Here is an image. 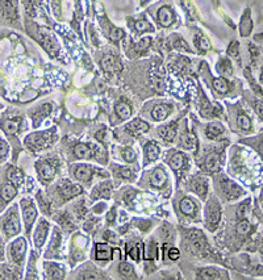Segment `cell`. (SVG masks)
I'll return each mask as SVG.
<instances>
[{"instance_id":"6da1fadb","label":"cell","mask_w":263,"mask_h":280,"mask_svg":"<svg viewBox=\"0 0 263 280\" xmlns=\"http://www.w3.org/2000/svg\"><path fill=\"white\" fill-rule=\"evenodd\" d=\"M215 184L217 185V191L225 201H236L246 195L244 188L240 187L235 180H231L225 174H220L215 179Z\"/></svg>"},{"instance_id":"7a4b0ae2","label":"cell","mask_w":263,"mask_h":280,"mask_svg":"<svg viewBox=\"0 0 263 280\" xmlns=\"http://www.w3.org/2000/svg\"><path fill=\"white\" fill-rule=\"evenodd\" d=\"M222 217V208L220 201L217 200L216 196H211L206 204V209H204V224L206 228L210 232H216L221 223Z\"/></svg>"},{"instance_id":"3957f363","label":"cell","mask_w":263,"mask_h":280,"mask_svg":"<svg viewBox=\"0 0 263 280\" xmlns=\"http://www.w3.org/2000/svg\"><path fill=\"white\" fill-rule=\"evenodd\" d=\"M0 228H2V232L4 233L6 238H12L19 234L21 230V224H20L19 213H17V205H13L2 216Z\"/></svg>"},{"instance_id":"277c9868","label":"cell","mask_w":263,"mask_h":280,"mask_svg":"<svg viewBox=\"0 0 263 280\" xmlns=\"http://www.w3.org/2000/svg\"><path fill=\"white\" fill-rule=\"evenodd\" d=\"M26 250H28V243L26 239L20 237V238L15 239L10 245L8 253H10V258L13 264L16 266H22L26 257Z\"/></svg>"},{"instance_id":"5b68a950","label":"cell","mask_w":263,"mask_h":280,"mask_svg":"<svg viewBox=\"0 0 263 280\" xmlns=\"http://www.w3.org/2000/svg\"><path fill=\"white\" fill-rule=\"evenodd\" d=\"M104 171H100L99 169L94 167V166L84 165V163H80V165H75L73 167V175L74 178L78 181L83 183V184H90L94 179V176L96 174H102Z\"/></svg>"},{"instance_id":"8992f818","label":"cell","mask_w":263,"mask_h":280,"mask_svg":"<svg viewBox=\"0 0 263 280\" xmlns=\"http://www.w3.org/2000/svg\"><path fill=\"white\" fill-rule=\"evenodd\" d=\"M20 205H21L22 220H24V225H25L26 232H31L33 224H35V221L37 220V216H38L37 208H36L32 199H22Z\"/></svg>"},{"instance_id":"52a82bcc","label":"cell","mask_w":263,"mask_h":280,"mask_svg":"<svg viewBox=\"0 0 263 280\" xmlns=\"http://www.w3.org/2000/svg\"><path fill=\"white\" fill-rule=\"evenodd\" d=\"M49 233H50V223L45 219L38 221L35 233H33V243H35L36 248H41L46 243Z\"/></svg>"},{"instance_id":"ba28073f","label":"cell","mask_w":263,"mask_h":280,"mask_svg":"<svg viewBox=\"0 0 263 280\" xmlns=\"http://www.w3.org/2000/svg\"><path fill=\"white\" fill-rule=\"evenodd\" d=\"M36 170L44 183H50L57 175V165L51 161H41L36 163Z\"/></svg>"},{"instance_id":"9c48e42d","label":"cell","mask_w":263,"mask_h":280,"mask_svg":"<svg viewBox=\"0 0 263 280\" xmlns=\"http://www.w3.org/2000/svg\"><path fill=\"white\" fill-rule=\"evenodd\" d=\"M190 191H192L193 194H196L201 200L206 201L207 196H208V190H210V184H208V180L207 178L201 175L193 176L191 179L190 184H188Z\"/></svg>"},{"instance_id":"30bf717a","label":"cell","mask_w":263,"mask_h":280,"mask_svg":"<svg viewBox=\"0 0 263 280\" xmlns=\"http://www.w3.org/2000/svg\"><path fill=\"white\" fill-rule=\"evenodd\" d=\"M197 277L207 280L229 279V272L220 267H204L197 270Z\"/></svg>"},{"instance_id":"8fae6325","label":"cell","mask_w":263,"mask_h":280,"mask_svg":"<svg viewBox=\"0 0 263 280\" xmlns=\"http://www.w3.org/2000/svg\"><path fill=\"white\" fill-rule=\"evenodd\" d=\"M44 271L45 277H48V279H64L66 276L65 267L57 262H45Z\"/></svg>"},{"instance_id":"7c38bea8","label":"cell","mask_w":263,"mask_h":280,"mask_svg":"<svg viewBox=\"0 0 263 280\" xmlns=\"http://www.w3.org/2000/svg\"><path fill=\"white\" fill-rule=\"evenodd\" d=\"M167 172H166L163 166L156 167L154 171L152 172V175H150V185H152L153 188H157V190H161V188L165 187V185L167 184Z\"/></svg>"},{"instance_id":"4fadbf2b","label":"cell","mask_w":263,"mask_h":280,"mask_svg":"<svg viewBox=\"0 0 263 280\" xmlns=\"http://www.w3.org/2000/svg\"><path fill=\"white\" fill-rule=\"evenodd\" d=\"M179 209L184 216L192 217V219H196L199 216V205L196 201H193L192 198H188V196L182 198L179 203Z\"/></svg>"},{"instance_id":"5bb4252c","label":"cell","mask_w":263,"mask_h":280,"mask_svg":"<svg viewBox=\"0 0 263 280\" xmlns=\"http://www.w3.org/2000/svg\"><path fill=\"white\" fill-rule=\"evenodd\" d=\"M25 143H28L29 149L33 150V151L42 150L46 147V145H49V136L48 133L32 134V136H29L28 141H25Z\"/></svg>"},{"instance_id":"9a60e30c","label":"cell","mask_w":263,"mask_h":280,"mask_svg":"<svg viewBox=\"0 0 263 280\" xmlns=\"http://www.w3.org/2000/svg\"><path fill=\"white\" fill-rule=\"evenodd\" d=\"M0 11L6 19H17V0H0Z\"/></svg>"},{"instance_id":"2e32d148","label":"cell","mask_w":263,"mask_h":280,"mask_svg":"<svg viewBox=\"0 0 263 280\" xmlns=\"http://www.w3.org/2000/svg\"><path fill=\"white\" fill-rule=\"evenodd\" d=\"M95 259L98 262H109L113 259V248L108 243H96L95 245Z\"/></svg>"},{"instance_id":"e0dca14e","label":"cell","mask_w":263,"mask_h":280,"mask_svg":"<svg viewBox=\"0 0 263 280\" xmlns=\"http://www.w3.org/2000/svg\"><path fill=\"white\" fill-rule=\"evenodd\" d=\"M74 155L78 160H91L96 155V150L95 147L89 145V143H78L74 147Z\"/></svg>"},{"instance_id":"ac0fdd59","label":"cell","mask_w":263,"mask_h":280,"mask_svg":"<svg viewBox=\"0 0 263 280\" xmlns=\"http://www.w3.org/2000/svg\"><path fill=\"white\" fill-rule=\"evenodd\" d=\"M168 165L171 166V169L174 171H182L184 169V166L187 165V157L184 155L183 153L177 151V153L171 154V157L168 158Z\"/></svg>"},{"instance_id":"d6986e66","label":"cell","mask_w":263,"mask_h":280,"mask_svg":"<svg viewBox=\"0 0 263 280\" xmlns=\"http://www.w3.org/2000/svg\"><path fill=\"white\" fill-rule=\"evenodd\" d=\"M112 194V183L111 181H105V183H102V184L96 185L95 190L92 191L91 198L94 200H98L99 198H105L108 199Z\"/></svg>"},{"instance_id":"ffe728a7","label":"cell","mask_w":263,"mask_h":280,"mask_svg":"<svg viewBox=\"0 0 263 280\" xmlns=\"http://www.w3.org/2000/svg\"><path fill=\"white\" fill-rule=\"evenodd\" d=\"M161 154V149H159L158 143L154 141H150L145 145V165L156 161Z\"/></svg>"},{"instance_id":"44dd1931","label":"cell","mask_w":263,"mask_h":280,"mask_svg":"<svg viewBox=\"0 0 263 280\" xmlns=\"http://www.w3.org/2000/svg\"><path fill=\"white\" fill-rule=\"evenodd\" d=\"M220 166H221V157L219 154L212 153L206 158L203 167L207 172H216L220 170Z\"/></svg>"},{"instance_id":"7402d4cb","label":"cell","mask_w":263,"mask_h":280,"mask_svg":"<svg viewBox=\"0 0 263 280\" xmlns=\"http://www.w3.org/2000/svg\"><path fill=\"white\" fill-rule=\"evenodd\" d=\"M158 21L163 28H168L174 22V12L170 7H162L159 10Z\"/></svg>"},{"instance_id":"603a6c76","label":"cell","mask_w":263,"mask_h":280,"mask_svg":"<svg viewBox=\"0 0 263 280\" xmlns=\"http://www.w3.org/2000/svg\"><path fill=\"white\" fill-rule=\"evenodd\" d=\"M251 30H253V21H251L250 10H246L242 16L241 22H240V35L242 37H247V36H250Z\"/></svg>"},{"instance_id":"cb8c5ba5","label":"cell","mask_w":263,"mask_h":280,"mask_svg":"<svg viewBox=\"0 0 263 280\" xmlns=\"http://www.w3.org/2000/svg\"><path fill=\"white\" fill-rule=\"evenodd\" d=\"M102 67L107 74H114L121 69L120 64L113 55H105L102 60Z\"/></svg>"},{"instance_id":"d4e9b609","label":"cell","mask_w":263,"mask_h":280,"mask_svg":"<svg viewBox=\"0 0 263 280\" xmlns=\"http://www.w3.org/2000/svg\"><path fill=\"white\" fill-rule=\"evenodd\" d=\"M224 133H225V128L220 122H211L206 128V136L210 140H216V138L220 137Z\"/></svg>"},{"instance_id":"484cf974","label":"cell","mask_w":263,"mask_h":280,"mask_svg":"<svg viewBox=\"0 0 263 280\" xmlns=\"http://www.w3.org/2000/svg\"><path fill=\"white\" fill-rule=\"evenodd\" d=\"M60 245H61V234L58 233V230H54V236L51 239V243L49 245V248L46 250V254L45 257L46 258H55L58 257V252H60Z\"/></svg>"},{"instance_id":"4316f807","label":"cell","mask_w":263,"mask_h":280,"mask_svg":"<svg viewBox=\"0 0 263 280\" xmlns=\"http://www.w3.org/2000/svg\"><path fill=\"white\" fill-rule=\"evenodd\" d=\"M253 230H254L253 224L247 220V219H244V217H242L241 220L238 221L237 224H236V233H237L240 237L250 236Z\"/></svg>"},{"instance_id":"83f0119b","label":"cell","mask_w":263,"mask_h":280,"mask_svg":"<svg viewBox=\"0 0 263 280\" xmlns=\"http://www.w3.org/2000/svg\"><path fill=\"white\" fill-rule=\"evenodd\" d=\"M118 272L123 279H136V270L130 263L128 262H120L118 266Z\"/></svg>"},{"instance_id":"f1b7e54d","label":"cell","mask_w":263,"mask_h":280,"mask_svg":"<svg viewBox=\"0 0 263 280\" xmlns=\"http://www.w3.org/2000/svg\"><path fill=\"white\" fill-rule=\"evenodd\" d=\"M60 194L64 195V199L67 200V199L73 198L75 195L82 194V188L78 187V185L71 184V183H64L60 187Z\"/></svg>"},{"instance_id":"f546056e","label":"cell","mask_w":263,"mask_h":280,"mask_svg":"<svg viewBox=\"0 0 263 280\" xmlns=\"http://www.w3.org/2000/svg\"><path fill=\"white\" fill-rule=\"evenodd\" d=\"M16 195H17L16 185H13L12 183H11V184L3 185L2 190H0V198H2V200L4 201H11L12 199L16 198Z\"/></svg>"},{"instance_id":"4dcf8cb0","label":"cell","mask_w":263,"mask_h":280,"mask_svg":"<svg viewBox=\"0 0 263 280\" xmlns=\"http://www.w3.org/2000/svg\"><path fill=\"white\" fill-rule=\"evenodd\" d=\"M116 115L119 116V118L121 120H128V118L132 116V108H130V105L125 102H120L116 104Z\"/></svg>"},{"instance_id":"1f68e13d","label":"cell","mask_w":263,"mask_h":280,"mask_svg":"<svg viewBox=\"0 0 263 280\" xmlns=\"http://www.w3.org/2000/svg\"><path fill=\"white\" fill-rule=\"evenodd\" d=\"M170 113V108L166 105H157L152 111V118L154 121H163Z\"/></svg>"},{"instance_id":"d6a6232c","label":"cell","mask_w":263,"mask_h":280,"mask_svg":"<svg viewBox=\"0 0 263 280\" xmlns=\"http://www.w3.org/2000/svg\"><path fill=\"white\" fill-rule=\"evenodd\" d=\"M213 88L219 94H221V95H225V94L230 91V84L224 78H217V79L213 80Z\"/></svg>"},{"instance_id":"836d02e7","label":"cell","mask_w":263,"mask_h":280,"mask_svg":"<svg viewBox=\"0 0 263 280\" xmlns=\"http://www.w3.org/2000/svg\"><path fill=\"white\" fill-rule=\"evenodd\" d=\"M237 127L241 129L242 132H250L253 129V122H251V118L249 117L245 113L238 115L237 117Z\"/></svg>"},{"instance_id":"e575fe53","label":"cell","mask_w":263,"mask_h":280,"mask_svg":"<svg viewBox=\"0 0 263 280\" xmlns=\"http://www.w3.org/2000/svg\"><path fill=\"white\" fill-rule=\"evenodd\" d=\"M20 118H13V120H6L3 122V131L7 134H15L20 128Z\"/></svg>"},{"instance_id":"d590c367","label":"cell","mask_w":263,"mask_h":280,"mask_svg":"<svg viewBox=\"0 0 263 280\" xmlns=\"http://www.w3.org/2000/svg\"><path fill=\"white\" fill-rule=\"evenodd\" d=\"M129 131L134 132V133H145L149 131V125L148 122L142 120H134L132 124H129Z\"/></svg>"},{"instance_id":"8d00e7d4","label":"cell","mask_w":263,"mask_h":280,"mask_svg":"<svg viewBox=\"0 0 263 280\" xmlns=\"http://www.w3.org/2000/svg\"><path fill=\"white\" fill-rule=\"evenodd\" d=\"M159 134L162 136V138H165L167 141L174 140L175 134H177V128L175 125H167V127H163L162 129H159Z\"/></svg>"},{"instance_id":"74e56055","label":"cell","mask_w":263,"mask_h":280,"mask_svg":"<svg viewBox=\"0 0 263 280\" xmlns=\"http://www.w3.org/2000/svg\"><path fill=\"white\" fill-rule=\"evenodd\" d=\"M7 178H8V180H10L13 185H19L22 181V174L17 169H13L12 167V169H10L8 172H7Z\"/></svg>"},{"instance_id":"f35d334b","label":"cell","mask_w":263,"mask_h":280,"mask_svg":"<svg viewBox=\"0 0 263 280\" xmlns=\"http://www.w3.org/2000/svg\"><path fill=\"white\" fill-rule=\"evenodd\" d=\"M114 174L118 175V178L124 179V180H134V174L128 167H118V169H114Z\"/></svg>"},{"instance_id":"ab89813d","label":"cell","mask_w":263,"mask_h":280,"mask_svg":"<svg viewBox=\"0 0 263 280\" xmlns=\"http://www.w3.org/2000/svg\"><path fill=\"white\" fill-rule=\"evenodd\" d=\"M219 71L222 75H231L233 74V66H231L230 60L222 58L219 62Z\"/></svg>"},{"instance_id":"60d3db41","label":"cell","mask_w":263,"mask_h":280,"mask_svg":"<svg viewBox=\"0 0 263 280\" xmlns=\"http://www.w3.org/2000/svg\"><path fill=\"white\" fill-rule=\"evenodd\" d=\"M120 154L125 162L128 163L136 162V153H134V150L132 149V147H124V149H121Z\"/></svg>"},{"instance_id":"b9f144b4","label":"cell","mask_w":263,"mask_h":280,"mask_svg":"<svg viewBox=\"0 0 263 280\" xmlns=\"http://www.w3.org/2000/svg\"><path fill=\"white\" fill-rule=\"evenodd\" d=\"M49 112H50V105L49 104H45L42 108H38L37 111H36V116H33L35 124H37V122H40L42 118L46 117V116L49 115Z\"/></svg>"},{"instance_id":"7bdbcfd3","label":"cell","mask_w":263,"mask_h":280,"mask_svg":"<svg viewBox=\"0 0 263 280\" xmlns=\"http://www.w3.org/2000/svg\"><path fill=\"white\" fill-rule=\"evenodd\" d=\"M195 45H196V48L199 49L200 51H206L210 49V42H208V40L201 35L196 36V39H195Z\"/></svg>"},{"instance_id":"ee69618b","label":"cell","mask_w":263,"mask_h":280,"mask_svg":"<svg viewBox=\"0 0 263 280\" xmlns=\"http://www.w3.org/2000/svg\"><path fill=\"white\" fill-rule=\"evenodd\" d=\"M105 210H107V203H105V201H98V203L92 207V212H94V214H96V216L103 214Z\"/></svg>"},{"instance_id":"f6af8a7d","label":"cell","mask_w":263,"mask_h":280,"mask_svg":"<svg viewBox=\"0 0 263 280\" xmlns=\"http://www.w3.org/2000/svg\"><path fill=\"white\" fill-rule=\"evenodd\" d=\"M109 37H111L112 41H119V40H121L124 37V32L121 29L111 26V29H109Z\"/></svg>"},{"instance_id":"bcb514c9","label":"cell","mask_w":263,"mask_h":280,"mask_svg":"<svg viewBox=\"0 0 263 280\" xmlns=\"http://www.w3.org/2000/svg\"><path fill=\"white\" fill-rule=\"evenodd\" d=\"M8 153H10V146H8V143H7L6 141L0 140V162L6 160Z\"/></svg>"},{"instance_id":"7dc6e473","label":"cell","mask_w":263,"mask_h":280,"mask_svg":"<svg viewBox=\"0 0 263 280\" xmlns=\"http://www.w3.org/2000/svg\"><path fill=\"white\" fill-rule=\"evenodd\" d=\"M253 108H254V111H255V113L259 116L260 120H263V100H260V99L254 100Z\"/></svg>"},{"instance_id":"c3c4849f","label":"cell","mask_w":263,"mask_h":280,"mask_svg":"<svg viewBox=\"0 0 263 280\" xmlns=\"http://www.w3.org/2000/svg\"><path fill=\"white\" fill-rule=\"evenodd\" d=\"M152 28V26L148 24V21H145V20H140V21H137L136 24H134V29H136L137 32H146V30H149V29Z\"/></svg>"},{"instance_id":"681fc988","label":"cell","mask_w":263,"mask_h":280,"mask_svg":"<svg viewBox=\"0 0 263 280\" xmlns=\"http://www.w3.org/2000/svg\"><path fill=\"white\" fill-rule=\"evenodd\" d=\"M80 274H99V272L94 267H90V270H83ZM80 277H83V279H99L102 276L100 275H82Z\"/></svg>"},{"instance_id":"f907efd6","label":"cell","mask_w":263,"mask_h":280,"mask_svg":"<svg viewBox=\"0 0 263 280\" xmlns=\"http://www.w3.org/2000/svg\"><path fill=\"white\" fill-rule=\"evenodd\" d=\"M228 53L229 55H231V57L238 58V59H240V54H238V53H240V51H238V42L236 41L231 42L230 46L228 48Z\"/></svg>"},{"instance_id":"816d5d0a","label":"cell","mask_w":263,"mask_h":280,"mask_svg":"<svg viewBox=\"0 0 263 280\" xmlns=\"http://www.w3.org/2000/svg\"><path fill=\"white\" fill-rule=\"evenodd\" d=\"M168 258H170V261H177V259H179V257H181V253H179V250L175 247H170L168 248Z\"/></svg>"},{"instance_id":"f5cc1de1","label":"cell","mask_w":263,"mask_h":280,"mask_svg":"<svg viewBox=\"0 0 263 280\" xmlns=\"http://www.w3.org/2000/svg\"><path fill=\"white\" fill-rule=\"evenodd\" d=\"M150 44H152V39H150V37H145V39H142L138 42V49H140V50H145V49L149 48Z\"/></svg>"},{"instance_id":"db71d44e","label":"cell","mask_w":263,"mask_h":280,"mask_svg":"<svg viewBox=\"0 0 263 280\" xmlns=\"http://www.w3.org/2000/svg\"><path fill=\"white\" fill-rule=\"evenodd\" d=\"M140 255H141L140 248L137 247V246H136V247L132 248V250H130V252H129V257H130V258H132V259H133L134 262H138V261H140Z\"/></svg>"},{"instance_id":"11a10c76","label":"cell","mask_w":263,"mask_h":280,"mask_svg":"<svg viewBox=\"0 0 263 280\" xmlns=\"http://www.w3.org/2000/svg\"><path fill=\"white\" fill-rule=\"evenodd\" d=\"M179 44H175V46H177L178 49H181V50H186L187 53H190V48L187 46V44H186V41H183V40H179Z\"/></svg>"},{"instance_id":"9f6ffc18","label":"cell","mask_w":263,"mask_h":280,"mask_svg":"<svg viewBox=\"0 0 263 280\" xmlns=\"http://www.w3.org/2000/svg\"><path fill=\"white\" fill-rule=\"evenodd\" d=\"M3 259H4V243L2 237H0V261H3Z\"/></svg>"},{"instance_id":"6f0895ef","label":"cell","mask_w":263,"mask_h":280,"mask_svg":"<svg viewBox=\"0 0 263 280\" xmlns=\"http://www.w3.org/2000/svg\"><path fill=\"white\" fill-rule=\"evenodd\" d=\"M258 153H259V155L263 158V142L260 143L259 146H258Z\"/></svg>"},{"instance_id":"680465c9","label":"cell","mask_w":263,"mask_h":280,"mask_svg":"<svg viewBox=\"0 0 263 280\" xmlns=\"http://www.w3.org/2000/svg\"><path fill=\"white\" fill-rule=\"evenodd\" d=\"M260 83L263 84V70H262V74H260Z\"/></svg>"}]
</instances>
